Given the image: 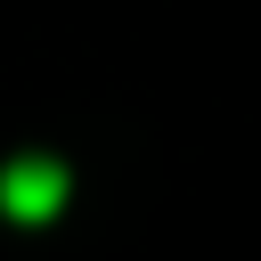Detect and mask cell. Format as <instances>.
<instances>
[{"label":"cell","mask_w":261,"mask_h":261,"mask_svg":"<svg viewBox=\"0 0 261 261\" xmlns=\"http://www.w3.org/2000/svg\"><path fill=\"white\" fill-rule=\"evenodd\" d=\"M57 204H65V163L16 155V163L0 171V212H8V220H49Z\"/></svg>","instance_id":"1"}]
</instances>
